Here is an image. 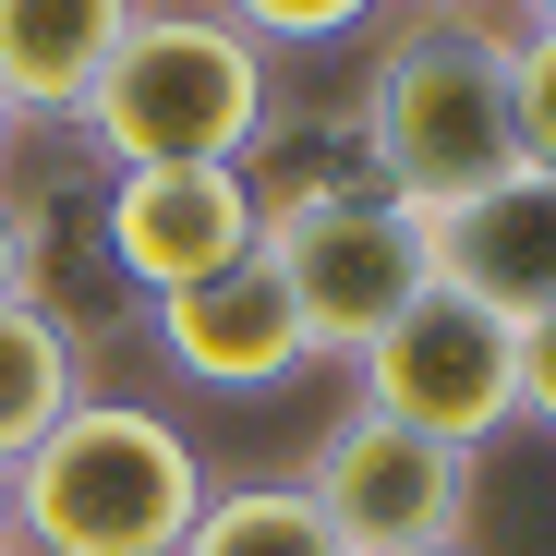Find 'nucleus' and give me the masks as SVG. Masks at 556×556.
<instances>
[{
    "label": "nucleus",
    "mask_w": 556,
    "mask_h": 556,
    "mask_svg": "<svg viewBox=\"0 0 556 556\" xmlns=\"http://www.w3.org/2000/svg\"><path fill=\"white\" fill-rule=\"evenodd\" d=\"M351 146L363 181L400 194L412 218L484 194L496 169H520V110H508V37L472 13H412L351 98Z\"/></svg>",
    "instance_id": "obj_1"
},
{
    "label": "nucleus",
    "mask_w": 556,
    "mask_h": 556,
    "mask_svg": "<svg viewBox=\"0 0 556 556\" xmlns=\"http://www.w3.org/2000/svg\"><path fill=\"white\" fill-rule=\"evenodd\" d=\"M73 134L110 169H242L278 134L266 49L230 13H206V0H146L134 37L98 73V98L73 110Z\"/></svg>",
    "instance_id": "obj_2"
},
{
    "label": "nucleus",
    "mask_w": 556,
    "mask_h": 556,
    "mask_svg": "<svg viewBox=\"0 0 556 556\" xmlns=\"http://www.w3.org/2000/svg\"><path fill=\"white\" fill-rule=\"evenodd\" d=\"M206 508V459L146 400H73L13 459V544L25 556H181Z\"/></svg>",
    "instance_id": "obj_3"
},
{
    "label": "nucleus",
    "mask_w": 556,
    "mask_h": 556,
    "mask_svg": "<svg viewBox=\"0 0 556 556\" xmlns=\"http://www.w3.org/2000/svg\"><path fill=\"white\" fill-rule=\"evenodd\" d=\"M254 254L278 266V291H291L315 363H363V339H376L412 291H424V218L400 194H376V181H327V194H278Z\"/></svg>",
    "instance_id": "obj_4"
},
{
    "label": "nucleus",
    "mask_w": 556,
    "mask_h": 556,
    "mask_svg": "<svg viewBox=\"0 0 556 556\" xmlns=\"http://www.w3.org/2000/svg\"><path fill=\"white\" fill-rule=\"evenodd\" d=\"M351 376H363V412H388V424H412L435 447L484 459V435L520 424V327L484 315L472 291H447V278H424V291L363 339Z\"/></svg>",
    "instance_id": "obj_5"
},
{
    "label": "nucleus",
    "mask_w": 556,
    "mask_h": 556,
    "mask_svg": "<svg viewBox=\"0 0 556 556\" xmlns=\"http://www.w3.org/2000/svg\"><path fill=\"white\" fill-rule=\"evenodd\" d=\"M303 496L327 508V532L351 556H459L472 544V447H435V435L351 400L315 447Z\"/></svg>",
    "instance_id": "obj_6"
},
{
    "label": "nucleus",
    "mask_w": 556,
    "mask_h": 556,
    "mask_svg": "<svg viewBox=\"0 0 556 556\" xmlns=\"http://www.w3.org/2000/svg\"><path fill=\"white\" fill-rule=\"evenodd\" d=\"M254 230H266L254 169H110V194H98V254L134 278L146 303L242 266Z\"/></svg>",
    "instance_id": "obj_7"
},
{
    "label": "nucleus",
    "mask_w": 556,
    "mask_h": 556,
    "mask_svg": "<svg viewBox=\"0 0 556 556\" xmlns=\"http://www.w3.org/2000/svg\"><path fill=\"white\" fill-rule=\"evenodd\" d=\"M146 327H157V351L181 363V376L218 388V400H266V388H291L315 363V339H303V315H291V291H278L266 254H242V266L194 278V291L146 303Z\"/></svg>",
    "instance_id": "obj_8"
},
{
    "label": "nucleus",
    "mask_w": 556,
    "mask_h": 556,
    "mask_svg": "<svg viewBox=\"0 0 556 556\" xmlns=\"http://www.w3.org/2000/svg\"><path fill=\"white\" fill-rule=\"evenodd\" d=\"M424 266L447 278V291H472L484 315H508V327H532V315H556V169H496L484 194H459V206H435L424 218Z\"/></svg>",
    "instance_id": "obj_9"
},
{
    "label": "nucleus",
    "mask_w": 556,
    "mask_h": 556,
    "mask_svg": "<svg viewBox=\"0 0 556 556\" xmlns=\"http://www.w3.org/2000/svg\"><path fill=\"white\" fill-rule=\"evenodd\" d=\"M146 0H0V98L13 122H73L98 98L110 49L134 37Z\"/></svg>",
    "instance_id": "obj_10"
},
{
    "label": "nucleus",
    "mask_w": 556,
    "mask_h": 556,
    "mask_svg": "<svg viewBox=\"0 0 556 556\" xmlns=\"http://www.w3.org/2000/svg\"><path fill=\"white\" fill-rule=\"evenodd\" d=\"M85 400V351L49 303H0V472Z\"/></svg>",
    "instance_id": "obj_11"
},
{
    "label": "nucleus",
    "mask_w": 556,
    "mask_h": 556,
    "mask_svg": "<svg viewBox=\"0 0 556 556\" xmlns=\"http://www.w3.org/2000/svg\"><path fill=\"white\" fill-rule=\"evenodd\" d=\"M181 556H351L303 484H206Z\"/></svg>",
    "instance_id": "obj_12"
},
{
    "label": "nucleus",
    "mask_w": 556,
    "mask_h": 556,
    "mask_svg": "<svg viewBox=\"0 0 556 556\" xmlns=\"http://www.w3.org/2000/svg\"><path fill=\"white\" fill-rule=\"evenodd\" d=\"M508 110H520V157L556 169V25L508 37Z\"/></svg>",
    "instance_id": "obj_13"
},
{
    "label": "nucleus",
    "mask_w": 556,
    "mask_h": 556,
    "mask_svg": "<svg viewBox=\"0 0 556 556\" xmlns=\"http://www.w3.org/2000/svg\"><path fill=\"white\" fill-rule=\"evenodd\" d=\"M218 13L254 37V49H327V37H351L376 0H218Z\"/></svg>",
    "instance_id": "obj_14"
},
{
    "label": "nucleus",
    "mask_w": 556,
    "mask_h": 556,
    "mask_svg": "<svg viewBox=\"0 0 556 556\" xmlns=\"http://www.w3.org/2000/svg\"><path fill=\"white\" fill-rule=\"evenodd\" d=\"M37 254H49V218L25 194H0V303H37Z\"/></svg>",
    "instance_id": "obj_15"
},
{
    "label": "nucleus",
    "mask_w": 556,
    "mask_h": 556,
    "mask_svg": "<svg viewBox=\"0 0 556 556\" xmlns=\"http://www.w3.org/2000/svg\"><path fill=\"white\" fill-rule=\"evenodd\" d=\"M520 424H544V435H556V315H532V327H520Z\"/></svg>",
    "instance_id": "obj_16"
},
{
    "label": "nucleus",
    "mask_w": 556,
    "mask_h": 556,
    "mask_svg": "<svg viewBox=\"0 0 556 556\" xmlns=\"http://www.w3.org/2000/svg\"><path fill=\"white\" fill-rule=\"evenodd\" d=\"M0 544H13V472H0Z\"/></svg>",
    "instance_id": "obj_17"
},
{
    "label": "nucleus",
    "mask_w": 556,
    "mask_h": 556,
    "mask_svg": "<svg viewBox=\"0 0 556 556\" xmlns=\"http://www.w3.org/2000/svg\"><path fill=\"white\" fill-rule=\"evenodd\" d=\"M13 134H25V122H13V98H0V146H13Z\"/></svg>",
    "instance_id": "obj_18"
},
{
    "label": "nucleus",
    "mask_w": 556,
    "mask_h": 556,
    "mask_svg": "<svg viewBox=\"0 0 556 556\" xmlns=\"http://www.w3.org/2000/svg\"><path fill=\"white\" fill-rule=\"evenodd\" d=\"M532 25H556V0H532Z\"/></svg>",
    "instance_id": "obj_19"
},
{
    "label": "nucleus",
    "mask_w": 556,
    "mask_h": 556,
    "mask_svg": "<svg viewBox=\"0 0 556 556\" xmlns=\"http://www.w3.org/2000/svg\"><path fill=\"white\" fill-rule=\"evenodd\" d=\"M424 13H459V0H424Z\"/></svg>",
    "instance_id": "obj_20"
},
{
    "label": "nucleus",
    "mask_w": 556,
    "mask_h": 556,
    "mask_svg": "<svg viewBox=\"0 0 556 556\" xmlns=\"http://www.w3.org/2000/svg\"><path fill=\"white\" fill-rule=\"evenodd\" d=\"M0 556H25V544H0Z\"/></svg>",
    "instance_id": "obj_21"
},
{
    "label": "nucleus",
    "mask_w": 556,
    "mask_h": 556,
    "mask_svg": "<svg viewBox=\"0 0 556 556\" xmlns=\"http://www.w3.org/2000/svg\"><path fill=\"white\" fill-rule=\"evenodd\" d=\"M459 556H472V544H459Z\"/></svg>",
    "instance_id": "obj_22"
}]
</instances>
